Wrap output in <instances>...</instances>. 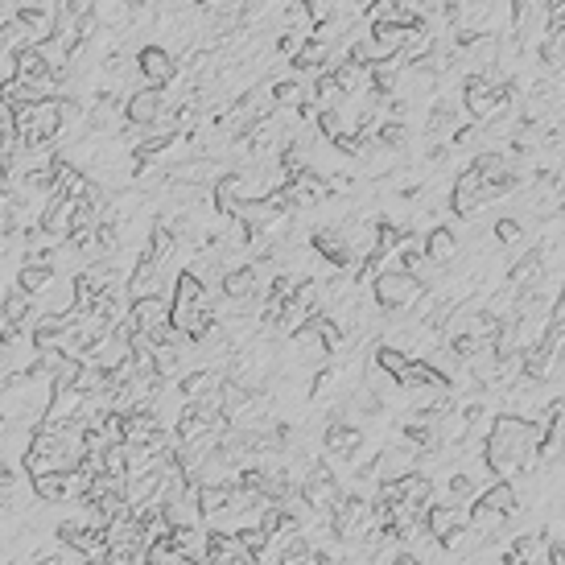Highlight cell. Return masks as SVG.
Segmentation results:
<instances>
[{"label":"cell","instance_id":"obj_1","mask_svg":"<svg viewBox=\"0 0 565 565\" xmlns=\"http://www.w3.org/2000/svg\"><path fill=\"white\" fill-rule=\"evenodd\" d=\"M537 446H541V429L533 417L500 413V417H491L487 434H483V467L495 479L537 475V467H541Z\"/></svg>","mask_w":565,"mask_h":565},{"label":"cell","instance_id":"obj_2","mask_svg":"<svg viewBox=\"0 0 565 565\" xmlns=\"http://www.w3.org/2000/svg\"><path fill=\"white\" fill-rule=\"evenodd\" d=\"M429 293L425 281H417L413 273L405 269H380V277L372 281V302L380 314H392V318H405L417 310V302Z\"/></svg>","mask_w":565,"mask_h":565},{"label":"cell","instance_id":"obj_3","mask_svg":"<svg viewBox=\"0 0 565 565\" xmlns=\"http://www.w3.org/2000/svg\"><path fill=\"white\" fill-rule=\"evenodd\" d=\"M376 528L372 520V495H359V491H347L343 504L326 516V533L343 541V545H359Z\"/></svg>","mask_w":565,"mask_h":565},{"label":"cell","instance_id":"obj_4","mask_svg":"<svg viewBox=\"0 0 565 565\" xmlns=\"http://www.w3.org/2000/svg\"><path fill=\"white\" fill-rule=\"evenodd\" d=\"M302 495L310 500V508H314L318 516H330V512L343 504L347 491H343L335 467H330V458H314L310 467H306V475H302Z\"/></svg>","mask_w":565,"mask_h":565},{"label":"cell","instance_id":"obj_5","mask_svg":"<svg viewBox=\"0 0 565 565\" xmlns=\"http://www.w3.org/2000/svg\"><path fill=\"white\" fill-rule=\"evenodd\" d=\"M512 33L524 50H537L541 38H549V25H553V0H512Z\"/></svg>","mask_w":565,"mask_h":565},{"label":"cell","instance_id":"obj_6","mask_svg":"<svg viewBox=\"0 0 565 565\" xmlns=\"http://www.w3.org/2000/svg\"><path fill=\"white\" fill-rule=\"evenodd\" d=\"M178 99L170 95V87H137V91H128L124 95V120L128 124H161V120H170Z\"/></svg>","mask_w":565,"mask_h":565},{"label":"cell","instance_id":"obj_7","mask_svg":"<svg viewBox=\"0 0 565 565\" xmlns=\"http://www.w3.org/2000/svg\"><path fill=\"white\" fill-rule=\"evenodd\" d=\"M491 203H495V198H491L483 174L475 170V165H467V170H462V174L454 178V186H450V211H454L458 219H475V215H483Z\"/></svg>","mask_w":565,"mask_h":565},{"label":"cell","instance_id":"obj_8","mask_svg":"<svg viewBox=\"0 0 565 565\" xmlns=\"http://www.w3.org/2000/svg\"><path fill=\"white\" fill-rule=\"evenodd\" d=\"M310 252H314V256H322L335 273H351L355 264H359V260H355V252H351V244H347L343 223H335V227H330V223H318V227L310 231Z\"/></svg>","mask_w":565,"mask_h":565},{"label":"cell","instance_id":"obj_9","mask_svg":"<svg viewBox=\"0 0 565 565\" xmlns=\"http://www.w3.org/2000/svg\"><path fill=\"white\" fill-rule=\"evenodd\" d=\"M368 442V429L351 425V421H326L322 429V454L330 458V467H343V462H355V454Z\"/></svg>","mask_w":565,"mask_h":565},{"label":"cell","instance_id":"obj_10","mask_svg":"<svg viewBox=\"0 0 565 565\" xmlns=\"http://www.w3.org/2000/svg\"><path fill=\"white\" fill-rule=\"evenodd\" d=\"M132 66H137V75H141L145 87H170L174 75H178V54L170 46H161V42H149V46L137 50V62Z\"/></svg>","mask_w":565,"mask_h":565},{"label":"cell","instance_id":"obj_11","mask_svg":"<svg viewBox=\"0 0 565 565\" xmlns=\"http://www.w3.org/2000/svg\"><path fill=\"white\" fill-rule=\"evenodd\" d=\"M58 545H71L83 557H108V537L104 528H91L83 520H62L58 524Z\"/></svg>","mask_w":565,"mask_h":565},{"label":"cell","instance_id":"obj_12","mask_svg":"<svg viewBox=\"0 0 565 565\" xmlns=\"http://www.w3.org/2000/svg\"><path fill=\"white\" fill-rule=\"evenodd\" d=\"M417 462L421 454L409 446V442H396V446H384L376 458H372V467H376V483H392V479H405L409 471H417Z\"/></svg>","mask_w":565,"mask_h":565},{"label":"cell","instance_id":"obj_13","mask_svg":"<svg viewBox=\"0 0 565 565\" xmlns=\"http://www.w3.org/2000/svg\"><path fill=\"white\" fill-rule=\"evenodd\" d=\"M425 256L434 260L442 273H446V269H454L458 256H462V240H458V231H454V227H446V223H434V227L425 231Z\"/></svg>","mask_w":565,"mask_h":565},{"label":"cell","instance_id":"obj_14","mask_svg":"<svg viewBox=\"0 0 565 565\" xmlns=\"http://www.w3.org/2000/svg\"><path fill=\"white\" fill-rule=\"evenodd\" d=\"M58 281V269H54V256H21L17 264V285L33 297H42L50 285Z\"/></svg>","mask_w":565,"mask_h":565},{"label":"cell","instance_id":"obj_15","mask_svg":"<svg viewBox=\"0 0 565 565\" xmlns=\"http://www.w3.org/2000/svg\"><path fill=\"white\" fill-rule=\"evenodd\" d=\"M13 17H17V25L25 29L29 46L54 38V25H58V9H54V5H33V0H29V5H21Z\"/></svg>","mask_w":565,"mask_h":565},{"label":"cell","instance_id":"obj_16","mask_svg":"<svg viewBox=\"0 0 565 565\" xmlns=\"http://www.w3.org/2000/svg\"><path fill=\"white\" fill-rule=\"evenodd\" d=\"M75 211H79V198L71 194H50V203L42 211V227L50 231L54 240H71V227H75Z\"/></svg>","mask_w":565,"mask_h":565},{"label":"cell","instance_id":"obj_17","mask_svg":"<svg viewBox=\"0 0 565 565\" xmlns=\"http://www.w3.org/2000/svg\"><path fill=\"white\" fill-rule=\"evenodd\" d=\"M458 524H467V512H462V504H429L425 512H421V528L434 541H442V537H450Z\"/></svg>","mask_w":565,"mask_h":565},{"label":"cell","instance_id":"obj_18","mask_svg":"<svg viewBox=\"0 0 565 565\" xmlns=\"http://www.w3.org/2000/svg\"><path fill=\"white\" fill-rule=\"evenodd\" d=\"M330 75L339 79V87H343L351 99H363V95L372 91V66H363V62H355V58L335 62V66H330Z\"/></svg>","mask_w":565,"mask_h":565},{"label":"cell","instance_id":"obj_19","mask_svg":"<svg viewBox=\"0 0 565 565\" xmlns=\"http://www.w3.org/2000/svg\"><path fill=\"white\" fill-rule=\"evenodd\" d=\"M467 524L475 528V533L483 537V541H495V533H504V524H508V516L500 512V508H491L483 495L479 500H471V508H467Z\"/></svg>","mask_w":565,"mask_h":565},{"label":"cell","instance_id":"obj_20","mask_svg":"<svg viewBox=\"0 0 565 565\" xmlns=\"http://www.w3.org/2000/svg\"><path fill=\"white\" fill-rule=\"evenodd\" d=\"M178 231H174V223L170 219H157L153 227H149V244H145V252L157 260V264H170L174 260V252H178Z\"/></svg>","mask_w":565,"mask_h":565},{"label":"cell","instance_id":"obj_21","mask_svg":"<svg viewBox=\"0 0 565 565\" xmlns=\"http://www.w3.org/2000/svg\"><path fill=\"white\" fill-rule=\"evenodd\" d=\"M413 351H405V347H396V343H384V347H376V372H384V376H392L396 380V388H401V380H405V372L413 368Z\"/></svg>","mask_w":565,"mask_h":565},{"label":"cell","instance_id":"obj_22","mask_svg":"<svg viewBox=\"0 0 565 565\" xmlns=\"http://www.w3.org/2000/svg\"><path fill=\"white\" fill-rule=\"evenodd\" d=\"M310 99L318 104V112H330V108H347V91L339 87V79L330 75V71H322V75H314V83H310Z\"/></svg>","mask_w":565,"mask_h":565},{"label":"cell","instance_id":"obj_23","mask_svg":"<svg viewBox=\"0 0 565 565\" xmlns=\"http://www.w3.org/2000/svg\"><path fill=\"white\" fill-rule=\"evenodd\" d=\"M396 487H401V500L413 504V508H421V512L434 504V479L421 475V471H409L405 479H396Z\"/></svg>","mask_w":565,"mask_h":565},{"label":"cell","instance_id":"obj_24","mask_svg":"<svg viewBox=\"0 0 565 565\" xmlns=\"http://www.w3.org/2000/svg\"><path fill=\"white\" fill-rule=\"evenodd\" d=\"M483 500H487L491 508H500L508 520L520 512V495H516V483H512V479H495V483L483 491Z\"/></svg>","mask_w":565,"mask_h":565},{"label":"cell","instance_id":"obj_25","mask_svg":"<svg viewBox=\"0 0 565 565\" xmlns=\"http://www.w3.org/2000/svg\"><path fill=\"white\" fill-rule=\"evenodd\" d=\"M491 244L500 248V252H508V248H520V244H524V223H520L516 215L495 219V223H491Z\"/></svg>","mask_w":565,"mask_h":565},{"label":"cell","instance_id":"obj_26","mask_svg":"<svg viewBox=\"0 0 565 565\" xmlns=\"http://www.w3.org/2000/svg\"><path fill=\"white\" fill-rule=\"evenodd\" d=\"M273 99H277V108H297V104H306L310 99V83L306 79H281L273 83Z\"/></svg>","mask_w":565,"mask_h":565},{"label":"cell","instance_id":"obj_27","mask_svg":"<svg viewBox=\"0 0 565 565\" xmlns=\"http://www.w3.org/2000/svg\"><path fill=\"white\" fill-rule=\"evenodd\" d=\"M372 137H376V141H380L388 153H396V149H405V145H409V124L388 116V120H380V128L372 132Z\"/></svg>","mask_w":565,"mask_h":565},{"label":"cell","instance_id":"obj_28","mask_svg":"<svg viewBox=\"0 0 565 565\" xmlns=\"http://www.w3.org/2000/svg\"><path fill=\"white\" fill-rule=\"evenodd\" d=\"M450 504H467L471 508V500H475V475H467V471H458L454 479H450Z\"/></svg>","mask_w":565,"mask_h":565},{"label":"cell","instance_id":"obj_29","mask_svg":"<svg viewBox=\"0 0 565 565\" xmlns=\"http://www.w3.org/2000/svg\"><path fill=\"white\" fill-rule=\"evenodd\" d=\"M87 557L71 545H62V549H50V553H38V565H83Z\"/></svg>","mask_w":565,"mask_h":565},{"label":"cell","instance_id":"obj_30","mask_svg":"<svg viewBox=\"0 0 565 565\" xmlns=\"http://www.w3.org/2000/svg\"><path fill=\"white\" fill-rule=\"evenodd\" d=\"M392 565H429L425 557H417L413 549H396V557H392Z\"/></svg>","mask_w":565,"mask_h":565},{"label":"cell","instance_id":"obj_31","mask_svg":"<svg viewBox=\"0 0 565 565\" xmlns=\"http://www.w3.org/2000/svg\"><path fill=\"white\" fill-rule=\"evenodd\" d=\"M9 471H13V467H9V462H5V458H0V479H5Z\"/></svg>","mask_w":565,"mask_h":565},{"label":"cell","instance_id":"obj_32","mask_svg":"<svg viewBox=\"0 0 565 565\" xmlns=\"http://www.w3.org/2000/svg\"><path fill=\"white\" fill-rule=\"evenodd\" d=\"M289 5H306V0H289Z\"/></svg>","mask_w":565,"mask_h":565},{"label":"cell","instance_id":"obj_33","mask_svg":"<svg viewBox=\"0 0 565 565\" xmlns=\"http://www.w3.org/2000/svg\"><path fill=\"white\" fill-rule=\"evenodd\" d=\"M561 198H565V178H561Z\"/></svg>","mask_w":565,"mask_h":565}]
</instances>
